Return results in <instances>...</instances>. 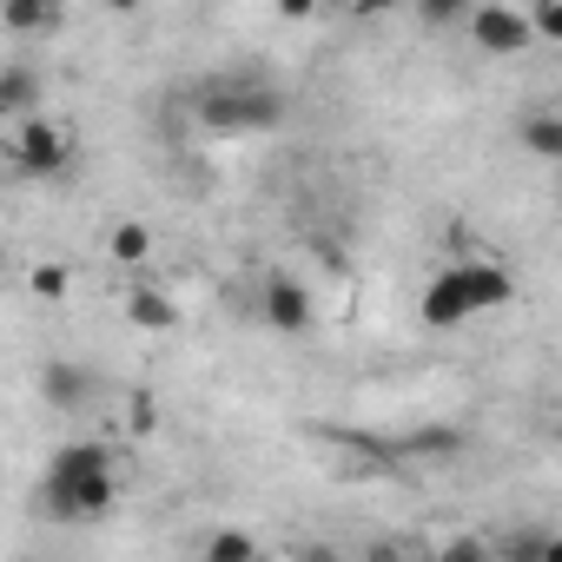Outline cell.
Instances as JSON below:
<instances>
[{"label":"cell","mask_w":562,"mask_h":562,"mask_svg":"<svg viewBox=\"0 0 562 562\" xmlns=\"http://www.w3.org/2000/svg\"><path fill=\"white\" fill-rule=\"evenodd\" d=\"M516 299V271L509 265H496V258H483V251H463L457 265H443L430 285H424V325H437V331H457V325H470V318H483V312H503Z\"/></svg>","instance_id":"cell-1"},{"label":"cell","mask_w":562,"mask_h":562,"mask_svg":"<svg viewBox=\"0 0 562 562\" xmlns=\"http://www.w3.org/2000/svg\"><path fill=\"white\" fill-rule=\"evenodd\" d=\"M113 503H120L113 463H47V476L34 490V509L54 522H100Z\"/></svg>","instance_id":"cell-2"},{"label":"cell","mask_w":562,"mask_h":562,"mask_svg":"<svg viewBox=\"0 0 562 562\" xmlns=\"http://www.w3.org/2000/svg\"><path fill=\"white\" fill-rule=\"evenodd\" d=\"M192 113L212 133H271V126H285V93L265 80H212L192 100Z\"/></svg>","instance_id":"cell-3"},{"label":"cell","mask_w":562,"mask_h":562,"mask_svg":"<svg viewBox=\"0 0 562 562\" xmlns=\"http://www.w3.org/2000/svg\"><path fill=\"white\" fill-rule=\"evenodd\" d=\"M8 126H14V133H8V159H14V172H21V179H54V172H67V166H74V153H80L74 120L21 113V120H8Z\"/></svg>","instance_id":"cell-4"},{"label":"cell","mask_w":562,"mask_h":562,"mask_svg":"<svg viewBox=\"0 0 562 562\" xmlns=\"http://www.w3.org/2000/svg\"><path fill=\"white\" fill-rule=\"evenodd\" d=\"M463 34H470V47H476V54H490V60H516V54H529V47H536L529 14H522V8H509V0H470Z\"/></svg>","instance_id":"cell-5"},{"label":"cell","mask_w":562,"mask_h":562,"mask_svg":"<svg viewBox=\"0 0 562 562\" xmlns=\"http://www.w3.org/2000/svg\"><path fill=\"white\" fill-rule=\"evenodd\" d=\"M258 312H265L271 331H312V292L299 285V278H285V271H271V278H265Z\"/></svg>","instance_id":"cell-6"},{"label":"cell","mask_w":562,"mask_h":562,"mask_svg":"<svg viewBox=\"0 0 562 562\" xmlns=\"http://www.w3.org/2000/svg\"><path fill=\"white\" fill-rule=\"evenodd\" d=\"M120 318H126L133 331H146V338H166V331H179V305H172V292L146 285V278H133V285L120 292Z\"/></svg>","instance_id":"cell-7"},{"label":"cell","mask_w":562,"mask_h":562,"mask_svg":"<svg viewBox=\"0 0 562 562\" xmlns=\"http://www.w3.org/2000/svg\"><path fill=\"white\" fill-rule=\"evenodd\" d=\"M93 397H100V378H93L87 364H67V358L41 364V404H54V411H87Z\"/></svg>","instance_id":"cell-8"},{"label":"cell","mask_w":562,"mask_h":562,"mask_svg":"<svg viewBox=\"0 0 562 562\" xmlns=\"http://www.w3.org/2000/svg\"><path fill=\"white\" fill-rule=\"evenodd\" d=\"M100 245H106V265H120V271H146L153 265V225L146 218H113Z\"/></svg>","instance_id":"cell-9"},{"label":"cell","mask_w":562,"mask_h":562,"mask_svg":"<svg viewBox=\"0 0 562 562\" xmlns=\"http://www.w3.org/2000/svg\"><path fill=\"white\" fill-rule=\"evenodd\" d=\"M67 21V0H0V27L8 34H54Z\"/></svg>","instance_id":"cell-10"},{"label":"cell","mask_w":562,"mask_h":562,"mask_svg":"<svg viewBox=\"0 0 562 562\" xmlns=\"http://www.w3.org/2000/svg\"><path fill=\"white\" fill-rule=\"evenodd\" d=\"M120 437H133V443L159 437V397L153 391H126L120 397Z\"/></svg>","instance_id":"cell-11"},{"label":"cell","mask_w":562,"mask_h":562,"mask_svg":"<svg viewBox=\"0 0 562 562\" xmlns=\"http://www.w3.org/2000/svg\"><path fill=\"white\" fill-rule=\"evenodd\" d=\"M516 139H522L536 159H562V113H549V106H542V113H529V120L516 126Z\"/></svg>","instance_id":"cell-12"},{"label":"cell","mask_w":562,"mask_h":562,"mask_svg":"<svg viewBox=\"0 0 562 562\" xmlns=\"http://www.w3.org/2000/svg\"><path fill=\"white\" fill-rule=\"evenodd\" d=\"M27 292H34L41 305H67V299H74V271H67L60 258H41V265L27 271Z\"/></svg>","instance_id":"cell-13"},{"label":"cell","mask_w":562,"mask_h":562,"mask_svg":"<svg viewBox=\"0 0 562 562\" xmlns=\"http://www.w3.org/2000/svg\"><path fill=\"white\" fill-rule=\"evenodd\" d=\"M0 93H8V113H41V74L34 67H0Z\"/></svg>","instance_id":"cell-14"},{"label":"cell","mask_w":562,"mask_h":562,"mask_svg":"<svg viewBox=\"0 0 562 562\" xmlns=\"http://www.w3.org/2000/svg\"><path fill=\"white\" fill-rule=\"evenodd\" d=\"M397 450H404V457H424V463H450V457L463 450V437L437 424V430H411V437H404Z\"/></svg>","instance_id":"cell-15"},{"label":"cell","mask_w":562,"mask_h":562,"mask_svg":"<svg viewBox=\"0 0 562 562\" xmlns=\"http://www.w3.org/2000/svg\"><path fill=\"white\" fill-rule=\"evenodd\" d=\"M199 555H205V562H251V555H258V536H251V529H218V536L199 542Z\"/></svg>","instance_id":"cell-16"},{"label":"cell","mask_w":562,"mask_h":562,"mask_svg":"<svg viewBox=\"0 0 562 562\" xmlns=\"http://www.w3.org/2000/svg\"><path fill=\"white\" fill-rule=\"evenodd\" d=\"M463 14H470V0H417V21H424L430 34H450V27H463Z\"/></svg>","instance_id":"cell-17"},{"label":"cell","mask_w":562,"mask_h":562,"mask_svg":"<svg viewBox=\"0 0 562 562\" xmlns=\"http://www.w3.org/2000/svg\"><path fill=\"white\" fill-rule=\"evenodd\" d=\"M522 14H529V34L536 41H562V0H529Z\"/></svg>","instance_id":"cell-18"},{"label":"cell","mask_w":562,"mask_h":562,"mask_svg":"<svg viewBox=\"0 0 562 562\" xmlns=\"http://www.w3.org/2000/svg\"><path fill=\"white\" fill-rule=\"evenodd\" d=\"M271 8H278V21H312L325 0H271Z\"/></svg>","instance_id":"cell-19"},{"label":"cell","mask_w":562,"mask_h":562,"mask_svg":"<svg viewBox=\"0 0 562 562\" xmlns=\"http://www.w3.org/2000/svg\"><path fill=\"white\" fill-rule=\"evenodd\" d=\"M338 8H345V14H358V21H378V14H391V8H397V0H338Z\"/></svg>","instance_id":"cell-20"},{"label":"cell","mask_w":562,"mask_h":562,"mask_svg":"<svg viewBox=\"0 0 562 562\" xmlns=\"http://www.w3.org/2000/svg\"><path fill=\"white\" fill-rule=\"evenodd\" d=\"M106 8H113V14H139V8H146V0H106Z\"/></svg>","instance_id":"cell-21"},{"label":"cell","mask_w":562,"mask_h":562,"mask_svg":"<svg viewBox=\"0 0 562 562\" xmlns=\"http://www.w3.org/2000/svg\"><path fill=\"white\" fill-rule=\"evenodd\" d=\"M8 120H14V113H8V93H0V126H8Z\"/></svg>","instance_id":"cell-22"}]
</instances>
